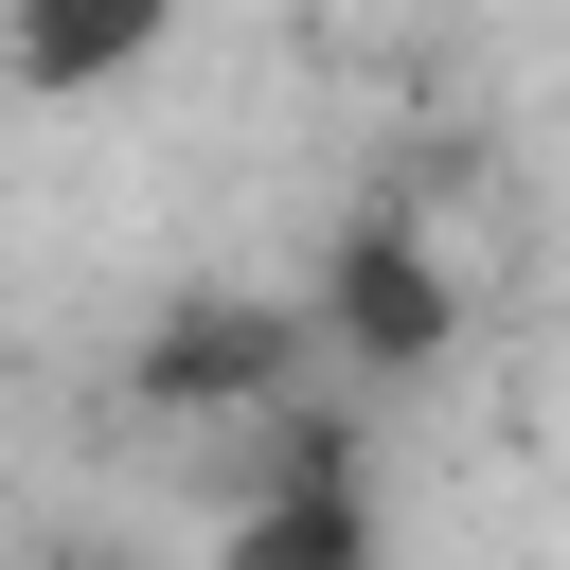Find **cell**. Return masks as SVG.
<instances>
[{
  "label": "cell",
  "instance_id": "1",
  "mask_svg": "<svg viewBox=\"0 0 570 570\" xmlns=\"http://www.w3.org/2000/svg\"><path fill=\"white\" fill-rule=\"evenodd\" d=\"M303 285H178L160 321H142V356H125V410H160V428H249V410H285L303 392Z\"/></svg>",
  "mask_w": 570,
  "mask_h": 570
},
{
  "label": "cell",
  "instance_id": "2",
  "mask_svg": "<svg viewBox=\"0 0 570 570\" xmlns=\"http://www.w3.org/2000/svg\"><path fill=\"white\" fill-rule=\"evenodd\" d=\"M303 321H321V356H356V374H445V356H463V249H445L428 214H356V232L303 267Z\"/></svg>",
  "mask_w": 570,
  "mask_h": 570
},
{
  "label": "cell",
  "instance_id": "3",
  "mask_svg": "<svg viewBox=\"0 0 570 570\" xmlns=\"http://www.w3.org/2000/svg\"><path fill=\"white\" fill-rule=\"evenodd\" d=\"M178 53V0H0V89L18 107H107Z\"/></svg>",
  "mask_w": 570,
  "mask_h": 570
},
{
  "label": "cell",
  "instance_id": "4",
  "mask_svg": "<svg viewBox=\"0 0 570 570\" xmlns=\"http://www.w3.org/2000/svg\"><path fill=\"white\" fill-rule=\"evenodd\" d=\"M214 570H392L374 463H321V481H232V534H214Z\"/></svg>",
  "mask_w": 570,
  "mask_h": 570
},
{
  "label": "cell",
  "instance_id": "5",
  "mask_svg": "<svg viewBox=\"0 0 570 570\" xmlns=\"http://www.w3.org/2000/svg\"><path fill=\"white\" fill-rule=\"evenodd\" d=\"M392 18H463V0H392Z\"/></svg>",
  "mask_w": 570,
  "mask_h": 570
}]
</instances>
